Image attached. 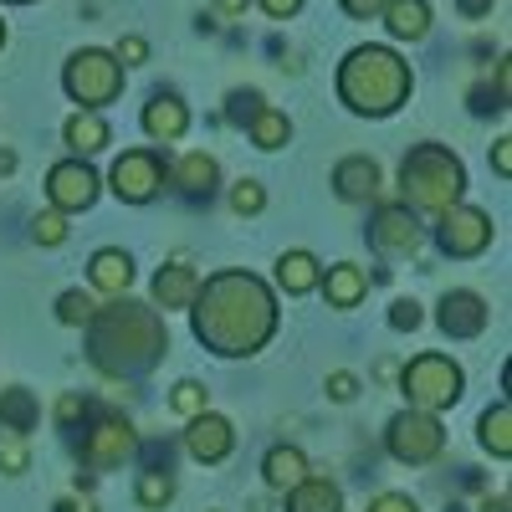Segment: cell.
I'll list each match as a JSON object with an SVG mask.
<instances>
[{"instance_id":"obj_1","label":"cell","mask_w":512,"mask_h":512,"mask_svg":"<svg viewBox=\"0 0 512 512\" xmlns=\"http://www.w3.org/2000/svg\"><path fill=\"white\" fill-rule=\"evenodd\" d=\"M190 328L210 354L251 359V354H262L277 333V297L262 277L241 272V267L200 277V292L190 303Z\"/></svg>"},{"instance_id":"obj_2","label":"cell","mask_w":512,"mask_h":512,"mask_svg":"<svg viewBox=\"0 0 512 512\" xmlns=\"http://www.w3.org/2000/svg\"><path fill=\"white\" fill-rule=\"evenodd\" d=\"M169 354V328L154 303L113 297L88 318V359L108 379H139Z\"/></svg>"},{"instance_id":"obj_3","label":"cell","mask_w":512,"mask_h":512,"mask_svg":"<svg viewBox=\"0 0 512 512\" xmlns=\"http://www.w3.org/2000/svg\"><path fill=\"white\" fill-rule=\"evenodd\" d=\"M415 88L410 62L390 47H354L338 67V98L359 118H390Z\"/></svg>"},{"instance_id":"obj_4","label":"cell","mask_w":512,"mask_h":512,"mask_svg":"<svg viewBox=\"0 0 512 512\" xmlns=\"http://www.w3.org/2000/svg\"><path fill=\"white\" fill-rule=\"evenodd\" d=\"M400 195L415 216H441L466 195V164L446 144H415L400 164Z\"/></svg>"},{"instance_id":"obj_5","label":"cell","mask_w":512,"mask_h":512,"mask_svg":"<svg viewBox=\"0 0 512 512\" xmlns=\"http://www.w3.org/2000/svg\"><path fill=\"white\" fill-rule=\"evenodd\" d=\"M400 390H405L410 410L441 415V410H451V405L461 400L466 374H461V364H456L451 354H415V359L400 369Z\"/></svg>"},{"instance_id":"obj_6","label":"cell","mask_w":512,"mask_h":512,"mask_svg":"<svg viewBox=\"0 0 512 512\" xmlns=\"http://www.w3.org/2000/svg\"><path fill=\"white\" fill-rule=\"evenodd\" d=\"M62 88L67 98L82 108V113H98L108 108L118 93H123V67L113 52H98V47H82L67 57V72H62Z\"/></svg>"},{"instance_id":"obj_7","label":"cell","mask_w":512,"mask_h":512,"mask_svg":"<svg viewBox=\"0 0 512 512\" xmlns=\"http://www.w3.org/2000/svg\"><path fill=\"white\" fill-rule=\"evenodd\" d=\"M384 451H390L395 461L405 466H425V461H436L446 451V425L431 415V410H400L390 415V425H384Z\"/></svg>"},{"instance_id":"obj_8","label":"cell","mask_w":512,"mask_h":512,"mask_svg":"<svg viewBox=\"0 0 512 512\" xmlns=\"http://www.w3.org/2000/svg\"><path fill=\"white\" fill-rule=\"evenodd\" d=\"M134 451H139V431H134L123 415L98 410L88 425H82L77 456H82V466H93V472H113V466H123Z\"/></svg>"},{"instance_id":"obj_9","label":"cell","mask_w":512,"mask_h":512,"mask_svg":"<svg viewBox=\"0 0 512 512\" xmlns=\"http://www.w3.org/2000/svg\"><path fill=\"white\" fill-rule=\"evenodd\" d=\"M492 236H497V226H492L487 210H477V205H451V210H441V216H436V246L446 256H456V262L482 256L492 246Z\"/></svg>"},{"instance_id":"obj_10","label":"cell","mask_w":512,"mask_h":512,"mask_svg":"<svg viewBox=\"0 0 512 512\" xmlns=\"http://www.w3.org/2000/svg\"><path fill=\"white\" fill-rule=\"evenodd\" d=\"M169 180V169L154 149H123L113 159V175H108V190L123 200V205H149Z\"/></svg>"},{"instance_id":"obj_11","label":"cell","mask_w":512,"mask_h":512,"mask_svg":"<svg viewBox=\"0 0 512 512\" xmlns=\"http://www.w3.org/2000/svg\"><path fill=\"white\" fill-rule=\"evenodd\" d=\"M98 190H103V180H98V169L88 159H62L47 175V200H52V210H62V216L88 210L98 200Z\"/></svg>"},{"instance_id":"obj_12","label":"cell","mask_w":512,"mask_h":512,"mask_svg":"<svg viewBox=\"0 0 512 512\" xmlns=\"http://www.w3.org/2000/svg\"><path fill=\"white\" fill-rule=\"evenodd\" d=\"M369 241H374V251H384V256H410V251L425 241V226H420V216H415L410 205L384 200V205L374 210V221H369Z\"/></svg>"},{"instance_id":"obj_13","label":"cell","mask_w":512,"mask_h":512,"mask_svg":"<svg viewBox=\"0 0 512 512\" xmlns=\"http://www.w3.org/2000/svg\"><path fill=\"white\" fill-rule=\"evenodd\" d=\"M487 318H492L487 297L472 292V287H451L441 297V308H436V323H441L446 338H482L487 333Z\"/></svg>"},{"instance_id":"obj_14","label":"cell","mask_w":512,"mask_h":512,"mask_svg":"<svg viewBox=\"0 0 512 512\" xmlns=\"http://www.w3.org/2000/svg\"><path fill=\"white\" fill-rule=\"evenodd\" d=\"M231 446H236V431H231V420L226 415H216V410H200L195 420H190V431H185V451L195 456V461H226L231 456Z\"/></svg>"},{"instance_id":"obj_15","label":"cell","mask_w":512,"mask_h":512,"mask_svg":"<svg viewBox=\"0 0 512 512\" xmlns=\"http://www.w3.org/2000/svg\"><path fill=\"white\" fill-rule=\"evenodd\" d=\"M139 123H144V134L154 144H175V139H185V128H190V108L180 103V93H154L144 103Z\"/></svg>"},{"instance_id":"obj_16","label":"cell","mask_w":512,"mask_h":512,"mask_svg":"<svg viewBox=\"0 0 512 512\" xmlns=\"http://www.w3.org/2000/svg\"><path fill=\"white\" fill-rule=\"evenodd\" d=\"M333 195L349 205H369L379 195V164L369 154H349L333 164Z\"/></svg>"},{"instance_id":"obj_17","label":"cell","mask_w":512,"mask_h":512,"mask_svg":"<svg viewBox=\"0 0 512 512\" xmlns=\"http://www.w3.org/2000/svg\"><path fill=\"white\" fill-rule=\"evenodd\" d=\"M88 282H93V292H103V297H128V287H134V256L118 251V246L93 251Z\"/></svg>"},{"instance_id":"obj_18","label":"cell","mask_w":512,"mask_h":512,"mask_svg":"<svg viewBox=\"0 0 512 512\" xmlns=\"http://www.w3.org/2000/svg\"><path fill=\"white\" fill-rule=\"evenodd\" d=\"M195 292H200V272L175 262V267H159L154 272V287H149V303L164 308V313H175V308H190L195 303Z\"/></svg>"},{"instance_id":"obj_19","label":"cell","mask_w":512,"mask_h":512,"mask_svg":"<svg viewBox=\"0 0 512 512\" xmlns=\"http://www.w3.org/2000/svg\"><path fill=\"white\" fill-rule=\"evenodd\" d=\"M169 185H175L185 200H210V195H216V185H221V164L195 149V154H185L175 169H169Z\"/></svg>"},{"instance_id":"obj_20","label":"cell","mask_w":512,"mask_h":512,"mask_svg":"<svg viewBox=\"0 0 512 512\" xmlns=\"http://www.w3.org/2000/svg\"><path fill=\"white\" fill-rule=\"evenodd\" d=\"M318 287H323V297H328V308L349 313V308L364 303L369 277H364V267H354V262H338V267H328V272L318 277Z\"/></svg>"},{"instance_id":"obj_21","label":"cell","mask_w":512,"mask_h":512,"mask_svg":"<svg viewBox=\"0 0 512 512\" xmlns=\"http://www.w3.org/2000/svg\"><path fill=\"white\" fill-rule=\"evenodd\" d=\"M282 507H287V512H344V492H338V482L308 472L297 487L282 492Z\"/></svg>"},{"instance_id":"obj_22","label":"cell","mask_w":512,"mask_h":512,"mask_svg":"<svg viewBox=\"0 0 512 512\" xmlns=\"http://www.w3.org/2000/svg\"><path fill=\"white\" fill-rule=\"evenodd\" d=\"M62 139H67V149H72V159H88V154H103L108 144H113V134H108V123H103V113H72L67 123H62Z\"/></svg>"},{"instance_id":"obj_23","label":"cell","mask_w":512,"mask_h":512,"mask_svg":"<svg viewBox=\"0 0 512 512\" xmlns=\"http://www.w3.org/2000/svg\"><path fill=\"white\" fill-rule=\"evenodd\" d=\"M384 26H390L395 41H420L425 31H431V6L425 0H384Z\"/></svg>"},{"instance_id":"obj_24","label":"cell","mask_w":512,"mask_h":512,"mask_svg":"<svg viewBox=\"0 0 512 512\" xmlns=\"http://www.w3.org/2000/svg\"><path fill=\"white\" fill-rule=\"evenodd\" d=\"M318 277H323V267H318V256H313V251H282V256H277V287H282L287 297L313 292Z\"/></svg>"},{"instance_id":"obj_25","label":"cell","mask_w":512,"mask_h":512,"mask_svg":"<svg viewBox=\"0 0 512 512\" xmlns=\"http://www.w3.org/2000/svg\"><path fill=\"white\" fill-rule=\"evenodd\" d=\"M36 420H41V405L31 390H0V431L26 441L36 431Z\"/></svg>"},{"instance_id":"obj_26","label":"cell","mask_w":512,"mask_h":512,"mask_svg":"<svg viewBox=\"0 0 512 512\" xmlns=\"http://www.w3.org/2000/svg\"><path fill=\"white\" fill-rule=\"evenodd\" d=\"M262 477H267L272 492H287V487H297V482L308 477V456L297 451V446H272L262 456Z\"/></svg>"},{"instance_id":"obj_27","label":"cell","mask_w":512,"mask_h":512,"mask_svg":"<svg viewBox=\"0 0 512 512\" xmlns=\"http://www.w3.org/2000/svg\"><path fill=\"white\" fill-rule=\"evenodd\" d=\"M477 441H482L497 461L512 456V410H507V400H497L492 410H482V420H477Z\"/></svg>"},{"instance_id":"obj_28","label":"cell","mask_w":512,"mask_h":512,"mask_svg":"<svg viewBox=\"0 0 512 512\" xmlns=\"http://www.w3.org/2000/svg\"><path fill=\"white\" fill-rule=\"evenodd\" d=\"M246 134H251V144L256 149H282L287 139H292V123H287V113L282 108H272V103H262V108H256V118L246 123Z\"/></svg>"},{"instance_id":"obj_29","label":"cell","mask_w":512,"mask_h":512,"mask_svg":"<svg viewBox=\"0 0 512 512\" xmlns=\"http://www.w3.org/2000/svg\"><path fill=\"white\" fill-rule=\"evenodd\" d=\"M93 313H98V303H93V292H82V287H67L57 297V323H67V328H88Z\"/></svg>"},{"instance_id":"obj_30","label":"cell","mask_w":512,"mask_h":512,"mask_svg":"<svg viewBox=\"0 0 512 512\" xmlns=\"http://www.w3.org/2000/svg\"><path fill=\"white\" fill-rule=\"evenodd\" d=\"M169 410L185 415V420H195L200 410H210V390H205L200 379H180L175 390H169Z\"/></svg>"},{"instance_id":"obj_31","label":"cell","mask_w":512,"mask_h":512,"mask_svg":"<svg viewBox=\"0 0 512 512\" xmlns=\"http://www.w3.org/2000/svg\"><path fill=\"white\" fill-rule=\"evenodd\" d=\"M134 497H139V507L159 512L169 497H175V477H169V472H139V487H134Z\"/></svg>"},{"instance_id":"obj_32","label":"cell","mask_w":512,"mask_h":512,"mask_svg":"<svg viewBox=\"0 0 512 512\" xmlns=\"http://www.w3.org/2000/svg\"><path fill=\"white\" fill-rule=\"evenodd\" d=\"M231 210H236V216H262V210H267L262 180H236L231 185Z\"/></svg>"},{"instance_id":"obj_33","label":"cell","mask_w":512,"mask_h":512,"mask_svg":"<svg viewBox=\"0 0 512 512\" xmlns=\"http://www.w3.org/2000/svg\"><path fill=\"white\" fill-rule=\"evenodd\" d=\"M31 236H36V246H62L67 241V216L62 210H41V216L31 221Z\"/></svg>"},{"instance_id":"obj_34","label":"cell","mask_w":512,"mask_h":512,"mask_svg":"<svg viewBox=\"0 0 512 512\" xmlns=\"http://www.w3.org/2000/svg\"><path fill=\"white\" fill-rule=\"evenodd\" d=\"M262 103H267V98L256 93V88H236V93L226 98V118H231L236 128H246V123L256 118V108H262Z\"/></svg>"},{"instance_id":"obj_35","label":"cell","mask_w":512,"mask_h":512,"mask_svg":"<svg viewBox=\"0 0 512 512\" xmlns=\"http://www.w3.org/2000/svg\"><path fill=\"white\" fill-rule=\"evenodd\" d=\"M420 303H415V297H395V303H390V328L395 333H415L420 328Z\"/></svg>"},{"instance_id":"obj_36","label":"cell","mask_w":512,"mask_h":512,"mask_svg":"<svg viewBox=\"0 0 512 512\" xmlns=\"http://www.w3.org/2000/svg\"><path fill=\"white\" fill-rule=\"evenodd\" d=\"M113 57H118V67H139V62H149V41L144 36H123Z\"/></svg>"},{"instance_id":"obj_37","label":"cell","mask_w":512,"mask_h":512,"mask_svg":"<svg viewBox=\"0 0 512 512\" xmlns=\"http://www.w3.org/2000/svg\"><path fill=\"white\" fill-rule=\"evenodd\" d=\"M328 395H333L338 405H349V400L359 395V379H354L349 369H333V374H328Z\"/></svg>"},{"instance_id":"obj_38","label":"cell","mask_w":512,"mask_h":512,"mask_svg":"<svg viewBox=\"0 0 512 512\" xmlns=\"http://www.w3.org/2000/svg\"><path fill=\"white\" fill-rule=\"evenodd\" d=\"M369 512H420V507H415V497H405V492H379V497L369 502Z\"/></svg>"},{"instance_id":"obj_39","label":"cell","mask_w":512,"mask_h":512,"mask_svg":"<svg viewBox=\"0 0 512 512\" xmlns=\"http://www.w3.org/2000/svg\"><path fill=\"white\" fill-rule=\"evenodd\" d=\"M338 6H344L354 21H374V16L384 11V0H338Z\"/></svg>"},{"instance_id":"obj_40","label":"cell","mask_w":512,"mask_h":512,"mask_svg":"<svg viewBox=\"0 0 512 512\" xmlns=\"http://www.w3.org/2000/svg\"><path fill=\"white\" fill-rule=\"evenodd\" d=\"M0 466L16 477V472H26V446L21 441H11V446H0Z\"/></svg>"},{"instance_id":"obj_41","label":"cell","mask_w":512,"mask_h":512,"mask_svg":"<svg viewBox=\"0 0 512 512\" xmlns=\"http://www.w3.org/2000/svg\"><path fill=\"white\" fill-rule=\"evenodd\" d=\"M256 6H262L272 21H287V16H297V11H303V0H256Z\"/></svg>"},{"instance_id":"obj_42","label":"cell","mask_w":512,"mask_h":512,"mask_svg":"<svg viewBox=\"0 0 512 512\" xmlns=\"http://www.w3.org/2000/svg\"><path fill=\"white\" fill-rule=\"evenodd\" d=\"M492 164H497V175H502V180L512 175V139H497V149H492Z\"/></svg>"},{"instance_id":"obj_43","label":"cell","mask_w":512,"mask_h":512,"mask_svg":"<svg viewBox=\"0 0 512 512\" xmlns=\"http://www.w3.org/2000/svg\"><path fill=\"white\" fill-rule=\"evenodd\" d=\"M57 512H98V507H93V497H62Z\"/></svg>"},{"instance_id":"obj_44","label":"cell","mask_w":512,"mask_h":512,"mask_svg":"<svg viewBox=\"0 0 512 512\" xmlns=\"http://www.w3.org/2000/svg\"><path fill=\"white\" fill-rule=\"evenodd\" d=\"M487 11H492V0H461V16H472V21L487 16Z\"/></svg>"},{"instance_id":"obj_45","label":"cell","mask_w":512,"mask_h":512,"mask_svg":"<svg viewBox=\"0 0 512 512\" xmlns=\"http://www.w3.org/2000/svg\"><path fill=\"white\" fill-rule=\"evenodd\" d=\"M246 6H251V0H216V11H221V16H241Z\"/></svg>"},{"instance_id":"obj_46","label":"cell","mask_w":512,"mask_h":512,"mask_svg":"<svg viewBox=\"0 0 512 512\" xmlns=\"http://www.w3.org/2000/svg\"><path fill=\"white\" fill-rule=\"evenodd\" d=\"M482 512H507V492H497V497H487V502H482Z\"/></svg>"},{"instance_id":"obj_47","label":"cell","mask_w":512,"mask_h":512,"mask_svg":"<svg viewBox=\"0 0 512 512\" xmlns=\"http://www.w3.org/2000/svg\"><path fill=\"white\" fill-rule=\"evenodd\" d=\"M11 169H16V154H11V149H0V175H11Z\"/></svg>"},{"instance_id":"obj_48","label":"cell","mask_w":512,"mask_h":512,"mask_svg":"<svg viewBox=\"0 0 512 512\" xmlns=\"http://www.w3.org/2000/svg\"><path fill=\"white\" fill-rule=\"evenodd\" d=\"M0 47H6V21H0Z\"/></svg>"},{"instance_id":"obj_49","label":"cell","mask_w":512,"mask_h":512,"mask_svg":"<svg viewBox=\"0 0 512 512\" xmlns=\"http://www.w3.org/2000/svg\"><path fill=\"white\" fill-rule=\"evenodd\" d=\"M6 6H31V0H6Z\"/></svg>"}]
</instances>
